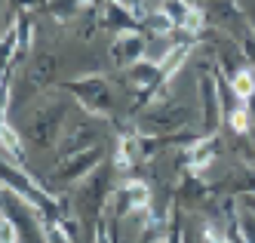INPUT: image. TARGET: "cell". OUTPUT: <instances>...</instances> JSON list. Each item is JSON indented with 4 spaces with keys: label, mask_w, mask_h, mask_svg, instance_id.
Instances as JSON below:
<instances>
[{
    "label": "cell",
    "mask_w": 255,
    "mask_h": 243,
    "mask_svg": "<svg viewBox=\"0 0 255 243\" xmlns=\"http://www.w3.org/2000/svg\"><path fill=\"white\" fill-rule=\"evenodd\" d=\"M68 92H74L80 99V105L89 108V114H111L114 108V92H111V83L105 77H86V80H74L65 86Z\"/></svg>",
    "instance_id": "1"
},
{
    "label": "cell",
    "mask_w": 255,
    "mask_h": 243,
    "mask_svg": "<svg viewBox=\"0 0 255 243\" xmlns=\"http://www.w3.org/2000/svg\"><path fill=\"white\" fill-rule=\"evenodd\" d=\"M144 49H148V37H141L138 31L114 34V43H111V62H114L117 68H132L135 62L144 59Z\"/></svg>",
    "instance_id": "2"
},
{
    "label": "cell",
    "mask_w": 255,
    "mask_h": 243,
    "mask_svg": "<svg viewBox=\"0 0 255 243\" xmlns=\"http://www.w3.org/2000/svg\"><path fill=\"white\" fill-rule=\"evenodd\" d=\"M200 99H203V136H212L222 123V99H218L215 71L200 74Z\"/></svg>",
    "instance_id": "3"
},
{
    "label": "cell",
    "mask_w": 255,
    "mask_h": 243,
    "mask_svg": "<svg viewBox=\"0 0 255 243\" xmlns=\"http://www.w3.org/2000/svg\"><path fill=\"white\" fill-rule=\"evenodd\" d=\"M218 148H222V139H218L215 133L212 136H200L194 145L185 148V163H188V170L191 173H203L212 166L215 154H218Z\"/></svg>",
    "instance_id": "4"
},
{
    "label": "cell",
    "mask_w": 255,
    "mask_h": 243,
    "mask_svg": "<svg viewBox=\"0 0 255 243\" xmlns=\"http://www.w3.org/2000/svg\"><path fill=\"white\" fill-rule=\"evenodd\" d=\"M102 157H105L102 145L89 148V151H80V154H74V157H68V160L62 163V173H59V179L68 185V182H77V179H83V176H93Z\"/></svg>",
    "instance_id": "5"
},
{
    "label": "cell",
    "mask_w": 255,
    "mask_h": 243,
    "mask_svg": "<svg viewBox=\"0 0 255 243\" xmlns=\"http://www.w3.org/2000/svg\"><path fill=\"white\" fill-rule=\"evenodd\" d=\"M96 145H99L96 126H93V123H77L74 129H68V133L62 136L59 151H62V157H74V154L89 151V148H96Z\"/></svg>",
    "instance_id": "6"
},
{
    "label": "cell",
    "mask_w": 255,
    "mask_h": 243,
    "mask_svg": "<svg viewBox=\"0 0 255 243\" xmlns=\"http://www.w3.org/2000/svg\"><path fill=\"white\" fill-rule=\"evenodd\" d=\"M99 25L111 28L114 34H126V31H138L141 25L135 22V12L129 6H120V3H108L102 0V15H99Z\"/></svg>",
    "instance_id": "7"
},
{
    "label": "cell",
    "mask_w": 255,
    "mask_h": 243,
    "mask_svg": "<svg viewBox=\"0 0 255 243\" xmlns=\"http://www.w3.org/2000/svg\"><path fill=\"white\" fill-rule=\"evenodd\" d=\"M138 157H141V139L138 136H123L114 148V170L117 173L132 170V163H138Z\"/></svg>",
    "instance_id": "8"
},
{
    "label": "cell",
    "mask_w": 255,
    "mask_h": 243,
    "mask_svg": "<svg viewBox=\"0 0 255 243\" xmlns=\"http://www.w3.org/2000/svg\"><path fill=\"white\" fill-rule=\"evenodd\" d=\"M225 123H228V129L234 136H249L252 129H255V123H252V114H249V108L243 105V102H237L228 114H225Z\"/></svg>",
    "instance_id": "9"
},
{
    "label": "cell",
    "mask_w": 255,
    "mask_h": 243,
    "mask_svg": "<svg viewBox=\"0 0 255 243\" xmlns=\"http://www.w3.org/2000/svg\"><path fill=\"white\" fill-rule=\"evenodd\" d=\"M172 46H175L172 34H151V37H148V49H144V62H151V65L160 68Z\"/></svg>",
    "instance_id": "10"
},
{
    "label": "cell",
    "mask_w": 255,
    "mask_h": 243,
    "mask_svg": "<svg viewBox=\"0 0 255 243\" xmlns=\"http://www.w3.org/2000/svg\"><path fill=\"white\" fill-rule=\"evenodd\" d=\"M231 92H234V99L237 102H249L252 96H255V71H249V68H240L231 77Z\"/></svg>",
    "instance_id": "11"
},
{
    "label": "cell",
    "mask_w": 255,
    "mask_h": 243,
    "mask_svg": "<svg viewBox=\"0 0 255 243\" xmlns=\"http://www.w3.org/2000/svg\"><path fill=\"white\" fill-rule=\"evenodd\" d=\"M40 228H43V240L46 243H74L71 234L62 228V219H56V216H43L40 219Z\"/></svg>",
    "instance_id": "12"
},
{
    "label": "cell",
    "mask_w": 255,
    "mask_h": 243,
    "mask_svg": "<svg viewBox=\"0 0 255 243\" xmlns=\"http://www.w3.org/2000/svg\"><path fill=\"white\" fill-rule=\"evenodd\" d=\"M34 43V25L28 15H15V49H19V55H28Z\"/></svg>",
    "instance_id": "13"
},
{
    "label": "cell",
    "mask_w": 255,
    "mask_h": 243,
    "mask_svg": "<svg viewBox=\"0 0 255 243\" xmlns=\"http://www.w3.org/2000/svg\"><path fill=\"white\" fill-rule=\"evenodd\" d=\"M83 6H86V0H49V12L56 15L59 22H68V18H74Z\"/></svg>",
    "instance_id": "14"
},
{
    "label": "cell",
    "mask_w": 255,
    "mask_h": 243,
    "mask_svg": "<svg viewBox=\"0 0 255 243\" xmlns=\"http://www.w3.org/2000/svg\"><path fill=\"white\" fill-rule=\"evenodd\" d=\"M237 225H240V234L246 237V243H255V213L243 207L240 219H237Z\"/></svg>",
    "instance_id": "15"
},
{
    "label": "cell",
    "mask_w": 255,
    "mask_h": 243,
    "mask_svg": "<svg viewBox=\"0 0 255 243\" xmlns=\"http://www.w3.org/2000/svg\"><path fill=\"white\" fill-rule=\"evenodd\" d=\"M0 243H22L19 237V228L9 216H0Z\"/></svg>",
    "instance_id": "16"
},
{
    "label": "cell",
    "mask_w": 255,
    "mask_h": 243,
    "mask_svg": "<svg viewBox=\"0 0 255 243\" xmlns=\"http://www.w3.org/2000/svg\"><path fill=\"white\" fill-rule=\"evenodd\" d=\"M243 207L255 213V194H246V197H243Z\"/></svg>",
    "instance_id": "17"
},
{
    "label": "cell",
    "mask_w": 255,
    "mask_h": 243,
    "mask_svg": "<svg viewBox=\"0 0 255 243\" xmlns=\"http://www.w3.org/2000/svg\"><path fill=\"white\" fill-rule=\"evenodd\" d=\"M15 3H19V6H25V9H28V6H37V0H15Z\"/></svg>",
    "instance_id": "18"
}]
</instances>
